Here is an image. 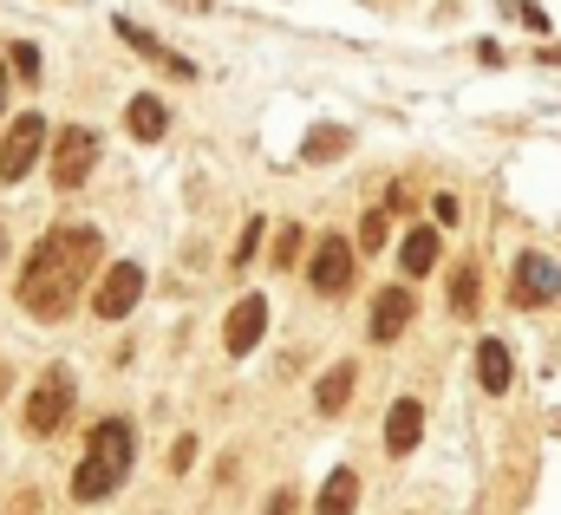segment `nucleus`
<instances>
[{
	"instance_id": "nucleus-1",
	"label": "nucleus",
	"mask_w": 561,
	"mask_h": 515,
	"mask_svg": "<svg viewBox=\"0 0 561 515\" xmlns=\"http://www.w3.org/2000/svg\"><path fill=\"white\" fill-rule=\"evenodd\" d=\"M98 274V229H52L33 255H26V268H20V307L33 314V320H65L72 314V301L85 294V281Z\"/></svg>"
},
{
	"instance_id": "nucleus-2",
	"label": "nucleus",
	"mask_w": 561,
	"mask_h": 515,
	"mask_svg": "<svg viewBox=\"0 0 561 515\" xmlns=\"http://www.w3.org/2000/svg\"><path fill=\"white\" fill-rule=\"evenodd\" d=\"M131 457H137L131 425H124V418H98V425L85 431V457H78V470H72V496H78V503H105L111 490H124Z\"/></svg>"
},
{
	"instance_id": "nucleus-3",
	"label": "nucleus",
	"mask_w": 561,
	"mask_h": 515,
	"mask_svg": "<svg viewBox=\"0 0 561 515\" xmlns=\"http://www.w3.org/2000/svg\"><path fill=\"white\" fill-rule=\"evenodd\" d=\"M65 412H72V372H65V366H46L39 385H33L26 405H20V425H26V438H52V431L65 425Z\"/></svg>"
},
{
	"instance_id": "nucleus-4",
	"label": "nucleus",
	"mask_w": 561,
	"mask_h": 515,
	"mask_svg": "<svg viewBox=\"0 0 561 515\" xmlns=\"http://www.w3.org/2000/svg\"><path fill=\"white\" fill-rule=\"evenodd\" d=\"M353 274H359V242H346V235L314 242V261H307L314 294H346V287H353Z\"/></svg>"
},
{
	"instance_id": "nucleus-5",
	"label": "nucleus",
	"mask_w": 561,
	"mask_h": 515,
	"mask_svg": "<svg viewBox=\"0 0 561 515\" xmlns=\"http://www.w3.org/2000/svg\"><path fill=\"white\" fill-rule=\"evenodd\" d=\"M46 157V124L33 118V111H20L13 124H7V137H0V183H20V176H33V163Z\"/></svg>"
},
{
	"instance_id": "nucleus-6",
	"label": "nucleus",
	"mask_w": 561,
	"mask_h": 515,
	"mask_svg": "<svg viewBox=\"0 0 561 515\" xmlns=\"http://www.w3.org/2000/svg\"><path fill=\"white\" fill-rule=\"evenodd\" d=\"M92 163H98V137H92L85 124H65V131L52 137V183H59V189H78V183L92 176Z\"/></svg>"
},
{
	"instance_id": "nucleus-7",
	"label": "nucleus",
	"mask_w": 561,
	"mask_h": 515,
	"mask_svg": "<svg viewBox=\"0 0 561 515\" xmlns=\"http://www.w3.org/2000/svg\"><path fill=\"white\" fill-rule=\"evenodd\" d=\"M556 294H561V261H556V255H542V248L516 255L510 301H516V307H542V301H556Z\"/></svg>"
},
{
	"instance_id": "nucleus-8",
	"label": "nucleus",
	"mask_w": 561,
	"mask_h": 515,
	"mask_svg": "<svg viewBox=\"0 0 561 515\" xmlns=\"http://www.w3.org/2000/svg\"><path fill=\"white\" fill-rule=\"evenodd\" d=\"M137 294H144V268H137V261H118V268H105V281H98L92 314H98V320H124V314L137 307Z\"/></svg>"
},
{
	"instance_id": "nucleus-9",
	"label": "nucleus",
	"mask_w": 561,
	"mask_h": 515,
	"mask_svg": "<svg viewBox=\"0 0 561 515\" xmlns=\"http://www.w3.org/2000/svg\"><path fill=\"white\" fill-rule=\"evenodd\" d=\"M261 333H268V301H261V294H242V301L229 307V320H222L229 359H248V353L261 346Z\"/></svg>"
},
{
	"instance_id": "nucleus-10",
	"label": "nucleus",
	"mask_w": 561,
	"mask_h": 515,
	"mask_svg": "<svg viewBox=\"0 0 561 515\" xmlns=\"http://www.w3.org/2000/svg\"><path fill=\"white\" fill-rule=\"evenodd\" d=\"M412 314H418L412 287H386V294L373 301V320H366V333H373V340H399V333L412 327Z\"/></svg>"
},
{
	"instance_id": "nucleus-11",
	"label": "nucleus",
	"mask_w": 561,
	"mask_h": 515,
	"mask_svg": "<svg viewBox=\"0 0 561 515\" xmlns=\"http://www.w3.org/2000/svg\"><path fill=\"white\" fill-rule=\"evenodd\" d=\"M418 438H425V405H418V398H399V405L386 412V451H392V457H412Z\"/></svg>"
},
{
	"instance_id": "nucleus-12",
	"label": "nucleus",
	"mask_w": 561,
	"mask_h": 515,
	"mask_svg": "<svg viewBox=\"0 0 561 515\" xmlns=\"http://www.w3.org/2000/svg\"><path fill=\"white\" fill-rule=\"evenodd\" d=\"M118 39H124V46H137L144 59H157V65H170L176 78H190V59H176V52H163V39H157L150 26H137V20H124V13H118Z\"/></svg>"
},
{
	"instance_id": "nucleus-13",
	"label": "nucleus",
	"mask_w": 561,
	"mask_h": 515,
	"mask_svg": "<svg viewBox=\"0 0 561 515\" xmlns=\"http://www.w3.org/2000/svg\"><path fill=\"white\" fill-rule=\"evenodd\" d=\"M124 124H131V137H137V144H157V137L170 131V105L144 91V98H131V111H124Z\"/></svg>"
},
{
	"instance_id": "nucleus-14",
	"label": "nucleus",
	"mask_w": 561,
	"mask_h": 515,
	"mask_svg": "<svg viewBox=\"0 0 561 515\" xmlns=\"http://www.w3.org/2000/svg\"><path fill=\"white\" fill-rule=\"evenodd\" d=\"M484 307V268L477 261H451V314L471 320Z\"/></svg>"
},
{
	"instance_id": "nucleus-15",
	"label": "nucleus",
	"mask_w": 561,
	"mask_h": 515,
	"mask_svg": "<svg viewBox=\"0 0 561 515\" xmlns=\"http://www.w3.org/2000/svg\"><path fill=\"white\" fill-rule=\"evenodd\" d=\"M438 255H444L438 229H412V235L399 242V268H405V274H431V268H438Z\"/></svg>"
},
{
	"instance_id": "nucleus-16",
	"label": "nucleus",
	"mask_w": 561,
	"mask_h": 515,
	"mask_svg": "<svg viewBox=\"0 0 561 515\" xmlns=\"http://www.w3.org/2000/svg\"><path fill=\"white\" fill-rule=\"evenodd\" d=\"M353 385H359V366H353V359H340L333 372H320V385H314V405H320V412H346Z\"/></svg>"
},
{
	"instance_id": "nucleus-17",
	"label": "nucleus",
	"mask_w": 561,
	"mask_h": 515,
	"mask_svg": "<svg viewBox=\"0 0 561 515\" xmlns=\"http://www.w3.org/2000/svg\"><path fill=\"white\" fill-rule=\"evenodd\" d=\"M477 385L484 392H510V346L503 340H477Z\"/></svg>"
},
{
	"instance_id": "nucleus-18",
	"label": "nucleus",
	"mask_w": 561,
	"mask_h": 515,
	"mask_svg": "<svg viewBox=\"0 0 561 515\" xmlns=\"http://www.w3.org/2000/svg\"><path fill=\"white\" fill-rule=\"evenodd\" d=\"M353 510H359V477H353V470H333V477L320 483L314 515H353Z\"/></svg>"
},
{
	"instance_id": "nucleus-19",
	"label": "nucleus",
	"mask_w": 561,
	"mask_h": 515,
	"mask_svg": "<svg viewBox=\"0 0 561 515\" xmlns=\"http://www.w3.org/2000/svg\"><path fill=\"white\" fill-rule=\"evenodd\" d=\"M346 144H353V131H340V124L327 131L320 124V131H307V163H333V157H346Z\"/></svg>"
},
{
	"instance_id": "nucleus-20",
	"label": "nucleus",
	"mask_w": 561,
	"mask_h": 515,
	"mask_svg": "<svg viewBox=\"0 0 561 515\" xmlns=\"http://www.w3.org/2000/svg\"><path fill=\"white\" fill-rule=\"evenodd\" d=\"M386 235H392V209H366V222H359V255H379Z\"/></svg>"
},
{
	"instance_id": "nucleus-21",
	"label": "nucleus",
	"mask_w": 561,
	"mask_h": 515,
	"mask_svg": "<svg viewBox=\"0 0 561 515\" xmlns=\"http://www.w3.org/2000/svg\"><path fill=\"white\" fill-rule=\"evenodd\" d=\"M261 235H268V222H261V216H255V222H242V242H235L229 268H248V261H255V248H261Z\"/></svg>"
},
{
	"instance_id": "nucleus-22",
	"label": "nucleus",
	"mask_w": 561,
	"mask_h": 515,
	"mask_svg": "<svg viewBox=\"0 0 561 515\" xmlns=\"http://www.w3.org/2000/svg\"><path fill=\"white\" fill-rule=\"evenodd\" d=\"M301 242H307V235H301L294 222H281V229H275V268H294V261H301Z\"/></svg>"
},
{
	"instance_id": "nucleus-23",
	"label": "nucleus",
	"mask_w": 561,
	"mask_h": 515,
	"mask_svg": "<svg viewBox=\"0 0 561 515\" xmlns=\"http://www.w3.org/2000/svg\"><path fill=\"white\" fill-rule=\"evenodd\" d=\"M13 72H20V78H39V52H33V46H13Z\"/></svg>"
},
{
	"instance_id": "nucleus-24",
	"label": "nucleus",
	"mask_w": 561,
	"mask_h": 515,
	"mask_svg": "<svg viewBox=\"0 0 561 515\" xmlns=\"http://www.w3.org/2000/svg\"><path fill=\"white\" fill-rule=\"evenodd\" d=\"M294 503H301V496H294V490H275V496H268V503H261V515H294Z\"/></svg>"
},
{
	"instance_id": "nucleus-25",
	"label": "nucleus",
	"mask_w": 561,
	"mask_h": 515,
	"mask_svg": "<svg viewBox=\"0 0 561 515\" xmlns=\"http://www.w3.org/2000/svg\"><path fill=\"white\" fill-rule=\"evenodd\" d=\"M190 457H196V438H176L170 444V470H190Z\"/></svg>"
},
{
	"instance_id": "nucleus-26",
	"label": "nucleus",
	"mask_w": 561,
	"mask_h": 515,
	"mask_svg": "<svg viewBox=\"0 0 561 515\" xmlns=\"http://www.w3.org/2000/svg\"><path fill=\"white\" fill-rule=\"evenodd\" d=\"M431 216H438V222L451 229V222H458V196H431Z\"/></svg>"
},
{
	"instance_id": "nucleus-27",
	"label": "nucleus",
	"mask_w": 561,
	"mask_h": 515,
	"mask_svg": "<svg viewBox=\"0 0 561 515\" xmlns=\"http://www.w3.org/2000/svg\"><path fill=\"white\" fill-rule=\"evenodd\" d=\"M542 59H549V65H561V46H542Z\"/></svg>"
},
{
	"instance_id": "nucleus-28",
	"label": "nucleus",
	"mask_w": 561,
	"mask_h": 515,
	"mask_svg": "<svg viewBox=\"0 0 561 515\" xmlns=\"http://www.w3.org/2000/svg\"><path fill=\"white\" fill-rule=\"evenodd\" d=\"M7 385H13V372H7V366H0V398H7Z\"/></svg>"
},
{
	"instance_id": "nucleus-29",
	"label": "nucleus",
	"mask_w": 561,
	"mask_h": 515,
	"mask_svg": "<svg viewBox=\"0 0 561 515\" xmlns=\"http://www.w3.org/2000/svg\"><path fill=\"white\" fill-rule=\"evenodd\" d=\"M13 515H39V510H33V496H26V503H20V510H13Z\"/></svg>"
},
{
	"instance_id": "nucleus-30",
	"label": "nucleus",
	"mask_w": 561,
	"mask_h": 515,
	"mask_svg": "<svg viewBox=\"0 0 561 515\" xmlns=\"http://www.w3.org/2000/svg\"><path fill=\"white\" fill-rule=\"evenodd\" d=\"M0 111H7V72H0Z\"/></svg>"
},
{
	"instance_id": "nucleus-31",
	"label": "nucleus",
	"mask_w": 561,
	"mask_h": 515,
	"mask_svg": "<svg viewBox=\"0 0 561 515\" xmlns=\"http://www.w3.org/2000/svg\"><path fill=\"white\" fill-rule=\"evenodd\" d=\"M0 255H7V235H0Z\"/></svg>"
}]
</instances>
